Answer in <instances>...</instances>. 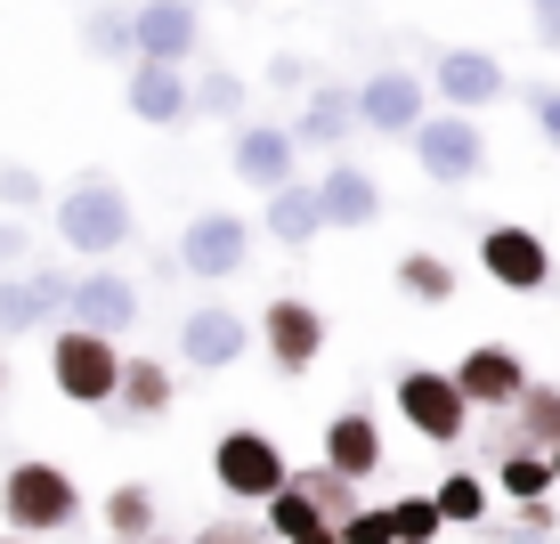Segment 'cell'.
I'll return each mask as SVG.
<instances>
[{
  "label": "cell",
  "instance_id": "6da1fadb",
  "mask_svg": "<svg viewBox=\"0 0 560 544\" xmlns=\"http://www.w3.org/2000/svg\"><path fill=\"white\" fill-rule=\"evenodd\" d=\"M49 228L66 252H82V261H114L130 236H139V211H130L122 180H106V171H82V180L66 187V196L49 204Z\"/></svg>",
  "mask_w": 560,
  "mask_h": 544
},
{
  "label": "cell",
  "instance_id": "7a4b0ae2",
  "mask_svg": "<svg viewBox=\"0 0 560 544\" xmlns=\"http://www.w3.org/2000/svg\"><path fill=\"white\" fill-rule=\"evenodd\" d=\"M0 520H9L16 536H57V529H73V520H82V488H73L66 463L25 455V463H9V472H0Z\"/></svg>",
  "mask_w": 560,
  "mask_h": 544
},
{
  "label": "cell",
  "instance_id": "3957f363",
  "mask_svg": "<svg viewBox=\"0 0 560 544\" xmlns=\"http://www.w3.org/2000/svg\"><path fill=\"white\" fill-rule=\"evenodd\" d=\"M253 244H260V228L244 220V211H196V220L179 228V252H171V268L179 277H196V285H220V277H244L253 268Z\"/></svg>",
  "mask_w": 560,
  "mask_h": 544
},
{
  "label": "cell",
  "instance_id": "277c9868",
  "mask_svg": "<svg viewBox=\"0 0 560 544\" xmlns=\"http://www.w3.org/2000/svg\"><path fill=\"white\" fill-rule=\"evenodd\" d=\"M390 398H398V423H407L422 447H463V439H471V415H479V406L463 398V382L439 374V366H407Z\"/></svg>",
  "mask_w": 560,
  "mask_h": 544
},
{
  "label": "cell",
  "instance_id": "5b68a950",
  "mask_svg": "<svg viewBox=\"0 0 560 544\" xmlns=\"http://www.w3.org/2000/svg\"><path fill=\"white\" fill-rule=\"evenodd\" d=\"M407 147H415V163H422L431 187H471L479 171H488V130H479V114H463V106L422 114Z\"/></svg>",
  "mask_w": 560,
  "mask_h": 544
},
{
  "label": "cell",
  "instance_id": "8992f818",
  "mask_svg": "<svg viewBox=\"0 0 560 544\" xmlns=\"http://www.w3.org/2000/svg\"><path fill=\"white\" fill-rule=\"evenodd\" d=\"M49 382H57V398H73V406H114V382H122V342H114V334H90V325L49 334Z\"/></svg>",
  "mask_w": 560,
  "mask_h": 544
},
{
  "label": "cell",
  "instance_id": "52a82bcc",
  "mask_svg": "<svg viewBox=\"0 0 560 544\" xmlns=\"http://www.w3.org/2000/svg\"><path fill=\"white\" fill-rule=\"evenodd\" d=\"M211 479H220L228 504L253 512V504H268L284 479H293V463H284V447L268 431H244V423H236V431H220V447H211Z\"/></svg>",
  "mask_w": 560,
  "mask_h": 544
},
{
  "label": "cell",
  "instance_id": "ba28073f",
  "mask_svg": "<svg viewBox=\"0 0 560 544\" xmlns=\"http://www.w3.org/2000/svg\"><path fill=\"white\" fill-rule=\"evenodd\" d=\"M253 334H260V349H268V366H277L284 382H301L308 366L325 358V309H317V301H301V293H277V301L260 309Z\"/></svg>",
  "mask_w": 560,
  "mask_h": 544
},
{
  "label": "cell",
  "instance_id": "9c48e42d",
  "mask_svg": "<svg viewBox=\"0 0 560 544\" xmlns=\"http://www.w3.org/2000/svg\"><path fill=\"white\" fill-rule=\"evenodd\" d=\"M422 114H431V82L407 66H382L358 82V130H374V139H415Z\"/></svg>",
  "mask_w": 560,
  "mask_h": 544
},
{
  "label": "cell",
  "instance_id": "30bf717a",
  "mask_svg": "<svg viewBox=\"0 0 560 544\" xmlns=\"http://www.w3.org/2000/svg\"><path fill=\"white\" fill-rule=\"evenodd\" d=\"M122 106L139 114L147 130H179V123H196V82H187L179 66H163V57H130Z\"/></svg>",
  "mask_w": 560,
  "mask_h": 544
},
{
  "label": "cell",
  "instance_id": "8fae6325",
  "mask_svg": "<svg viewBox=\"0 0 560 544\" xmlns=\"http://www.w3.org/2000/svg\"><path fill=\"white\" fill-rule=\"evenodd\" d=\"M479 268H488L504 293H545L552 285V244L536 236V228H520V220H495L488 236H479Z\"/></svg>",
  "mask_w": 560,
  "mask_h": 544
},
{
  "label": "cell",
  "instance_id": "7c38bea8",
  "mask_svg": "<svg viewBox=\"0 0 560 544\" xmlns=\"http://www.w3.org/2000/svg\"><path fill=\"white\" fill-rule=\"evenodd\" d=\"M431 90H439V106H463V114H479V106H495L512 90V73H504V57L495 49H471V42H455V49H439V66H431Z\"/></svg>",
  "mask_w": 560,
  "mask_h": 544
},
{
  "label": "cell",
  "instance_id": "4fadbf2b",
  "mask_svg": "<svg viewBox=\"0 0 560 544\" xmlns=\"http://www.w3.org/2000/svg\"><path fill=\"white\" fill-rule=\"evenodd\" d=\"M244 349H253V325H244V309L203 301V309H187V317H179V366H196V374H228Z\"/></svg>",
  "mask_w": 560,
  "mask_h": 544
},
{
  "label": "cell",
  "instance_id": "5bb4252c",
  "mask_svg": "<svg viewBox=\"0 0 560 544\" xmlns=\"http://www.w3.org/2000/svg\"><path fill=\"white\" fill-rule=\"evenodd\" d=\"M66 268H0V334H42L66 317Z\"/></svg>",
  "mask_w": 560,
  "mask_h": 544
},
{
  "label": "cell",
  "instance_id": "9a60e30c",
  "mask_svg": "<svg viewBox=\"0 0 560 544\" xmlns=\"http://www.w3.org/2000/svg\"><path fill=\"white\" fill-rule=\"evenodd\" d=\"M66 325H90V334H114V342H122L130 325H139V285H130L122 268H90V277H73Z\"/></svg>",
  "mask_w": 560,
  "mask_h": 544
},
{
  "label": "cell",
  "instance_id": "2e32d148",
  "mask_svg": "<svg viewBox=\"0 0 560 544\" xmlns=\"http://www.w3.org/2000/svg\"><path fill=\"white\" fill-rule=\"evenodd\" d=\"M228 163H236V180L244 187H284L293 180V163H301V139L284 123H236V147H228Z\"/></svg>",
  "mask_w": 560,
  "mask_h": 544
},
{
  "label": "cell",
  "instance_id": "e0dca14e",
  "mask_svg": "<svg viewBox=\"0 0 560 544\" xmlns=\"http://www.w3.org/2000/svg\"><path fill=\"white\" fill-rule=\"evenodd\" d=\"M284 130H293L301 147H317V154L350 147V139H358V90H341V82H308Z\"/></svg>",
  "mask_w": 560,
  "mask_h": 544
},
{
  "label": "cell",
  "instance_id": "ac0fdd59",
  "mask_svg": "<svg viewBox=\"0 0 560 544\" xmlns=\"http://www.w3.org/2000/svg\"><path fill=\"white\" fill-rule=\"evenodd\" d=\"M325 463H334V472H350L358 488H365L374 472H390V439H382L374 406H341V415L325 423Z\"/></svg>",
  "mask_w": 560,
  "mask_h": 544
},
{
  "label": "cell",
  "instance_id": "d6986e66",
  "mask_svg": "<svg viewBox=\"0 0 560 544\" xmlns=\"http://www.w3.org/2000/svg\"><path fill=\"white\" fill-rule=\"evenodd\" d=\"M455 382H463V398H471V406L504 415V406L528 391V366H520V349H504V342H479V349H463V358H455Z\"/></svg>",
  "mask_w": 560,
  "mask_h": 544
},
{
  "label": "cell",
  "instance_id": "ffe728a7",
  "mask_svg": "<svg viewBox=\"0 0 560 544\" xmlns=\"http://www.w3.org/2000/svg\"><path fill=\"white\" fill-rule=\"evenodd\" d=\"M130 33H139V57L187 66L196 42H203V16H196V0H139V9H130Z\"/></svg>",
  "mask_w": 560,
  "mask_h": 544
},
{
  "label": "cell",
  "instance_id": "44dd1931",
  "mask_svg": "<svg viewBox=\"0 0 560 544\" xmlns=\"http://www.w3.org/2000/svg\"><path fill=\"white\" fill-rule=\"evenodd\" d=\"M317 211H325V228H374L382 220V180L365 163H325Z\"/></svg>",
  "mask_w": 560,
  "mask_h": 544
},
{
  "label": "cell",
  "instance_id": "7402d4cb",
  "mask_svg": "<svg viewBox=\"0 0 560 544\" xmlns=\"http://www.w3.org/2000/svg\"><path fill=\"white\" fill-rule=\"evenodd\" d=\"M260 236H277L284 252H308L325 236V211H317V187L308 180H284V187H268V211H260Z\"/></svg>",
  "mask_w": 560,
  "mask_h": 544
},
{
  "label": "cell",
  "instance_id": "603a6c76",
  "mask_svg": "<svg viewBox=\"0 0 560 544\" xmlns=\"http://www.w3.org/2000/svg\"><path fill=\"white\" fill-rule=\"evenodd\" d=\"M171 398H179V382H171L163 358H122V382H114V415L122 423H163Z\"/></svg>",
  "mask_w": 560,
  "mask_h": 544
},
{
  "label": "cell",
  "instance_id": "cb8c5ba5",
  "mask_svg": "<svg viewBox=\"0 0 560 544\" xmlns=\"http://www.w3.org/2000/svg\"><path fill=\"white\" fill-rule=\"evenodd\" d=\"M260 520H268V529H277L284 544H341V520H334V512H317V504H308L293 479H284V488L260 504Z\"/></svg>",
  "mask_w": 560,
  "mask_h": 544
},
{
  "label": "cell",
  "instance_id": "d4e9b609",
  "mask_svg": "<svg viewBox=\"0 0 560 544\" xmlns=\"http://www.w3.org/2000/svg\"><path fill=\"white\" fill-rule=\"evenodd\" d=\"M106 529H114V544H147L163 529V504H154L147 479H122V488L106 496Z\"/></svg>",
  "mask_w": 560,
  "mask_h": 544
},
{
  "label": "cell",
  "instance_id": "484cf974",
  "mask_svg": "<svg viewBox=\"0 0 560 544\" xmlns=\"http://www.w3.org/2000/svg\"><path fill=\"white\" fill-rule=\"evenodd\" d=\"M504 415H512L520 447H552V439H560V382H536V374H528V391H520Z\"/></svg>",
  "mask_w": 560,
  "mask_h": 544
},
{
  "label": "cell",
  "instance_id": "4316f807",
  "mask_svg": "<svg viewBox=\"0 0 560 544\" xmlns=\"http://www.w3.org/2000/svg\"><path fill=\"white\" fill-rule=\"evenodd\" d=\"M398 293L422 301V309H447L455 301V261L447 252H407V261H398Z\"/></svg>",
  "mask_w": 560,
  "mask_h": 544
},
{
  "label": "cell",
  "instance_id": "83f0119b",
  "mask_svg": "<svg viewBox=\"0 0 560 544\" xmlns=\"http://www.w3.org/2000/svg\"><path fill=\"white\" fill-rule=\"evenodd\" d=\"M431 504H439V520H447V529H479V520L495 512V496H488V479H479V472H447Z\"/></svg>",
  "mask_w": 560,
  "mask_h": 544
},
{
  "label": "cell",
  "instance_id": "f1b7e54d",
  "mask_svg": "<svg viewBox=\"0 0 560 544\" xmlns=\"http://www.w3.org/2000/svg\"><path fill=\"white\" fill-rule=\"evenodd\" d=\"M293 488H301L308 504H317V512H334V520H350L358 504H365V496H358V479H350V472H334V463H301V472H293Z\"/></svg>",
  "mask_w": 560,
  "mask_h": 544
},
{
  "label": "cell",
  "instance_id": "f546056e",
  "mask_svg": "<svg viewBox=\"0 0 560 544\" xmlns=\"http://www.w3.org/2000/svg\"><path fill=\"white\" fill-rule=\"evenodd\" d=\"M495 479H504V504L552 496V463H545V447H512V455H495Z\"/></svg>",
  "mask_w": 560,
  "mask_h": 544
},
{
  "label": "cell",
  "instance_id": "4dcf8cb0",
  "mask_svg": "<svg viewBox=\"0 0 560 544\" xmlns=\"http://www.w3.org/2000/svg\"><path fill=\"white\" fill-rule=\"evenodd\" d=\"M495 544H560V512H552V496L504 504V529H495Z\"/></svg>",
  "mask_w": 560,
  "mask_h": 544
},
{
  "label": "cell",
  "instance_id": "1f68e13d",
  "mask_svg": "<svg viewBox=\"0 0 560 544\" xmlns=\"http://www.w3.org/2000/svg\"><path fill=\"white\" fill-rule=\"evenodd\" d=\"M82 49H90V57H122V66H130V57H139V33H130V16L90 9V16H82Z\"/></svg>",
  "mask_w": 560,
  "mask_h": 544
},
{
  "label": "cell",
  "instance_id": "d6a6232c",
  "mask_svg": "<svg viewBox=\"0 0 560 544\" xmlns=\"http://www.w3.org/2000/svg\"><path fill=\"white\" fill-rule=\"evenodd\" d=\"M196 114H211V123H244V73L211 66L203 82H196Z\"/></svg>",
  "mask_w": 560,
  "mask_h": 544
},
{
  "label": "cell",
  "instance_id": "836d02e7",
  "mask_svg": "<svg viewBox=\"0 0 560 544\" xmlns=\"http://www.w3.org/2000/svg\"><path fill=\"white\" fill-rule=\"evenodd\" d=\"M390 529H398V544H439L447 520H439L431 496H398V504H390Z\"/></svg>",
  "mask_w": 560,
  "mask_h": 544
},
{
  "label": "cell",
  "instance_id": "e575fe53",
  "mask_svg": "<svg viewBox=\"0 0 560 544\" xmlns=\"http://www.w3.org/2000/svg\"><path fill=\"white\" fill-rule=\"evenodd\" d=\"M0 204H9V211H42V204H49L42 171H25V163H0Z\"/></svg>",
  "mask_w": 560,
  "mask_h": 544
},
{
  "label": "cell",
  "instance_id": "d590c367",
  "mask_svg": "<svg viewBox=\"0 0 560 544\" xmlns=\"http://www.w3.org/2000/svg\"><path fill=\"white\" fill-rule=\"evenodd\" d=\"M187 544H284V536L268 529V520H203Z\"/></svg>",
  "mask_w": 560,
  "mask_h": 544
},
{
  "label": "cell",
  "instance_id": "8d00e7d4",
  "mask_svg": "<svg viewBox=\"0 0 560 544\" xmlns=\"http://www.w3.org/2000/svg\"><path fill=\"white\" fill-rule=\"evenodd\" d=\"M341 544H398V529H390V504H358V512L341 520Z\"/></svg>",
  "mask_w": 560,
  "mask_h": 544
},
{
  "label": "cell",
  "instance_id": "74e56055",
  "mask_svg": "<svg viewBox=\"0 0 560 544\" xmlns=\"http://www.w3.org/2000/svg\"><path fill=\"white\" fill-rule=\"evenodd\" d=\"M260 82H268V90H284V99H301V90L317 82V73H308V57H301V49H277V57H268V73H260Z\"/></svg>",
  "mask_w": 560,
  "mask_h": 544
},
{
  "label": "cell",
  "instance_id": "f35d334b",
  "mask_svg": "<svg viewBox=\"0 0 560 544\" xmlns=\"http://www.w3.org/2000/svg\"><path fill=\"white\" fill-rule=\"evenodd\" d=\"M528 106H536V130H545V147L560 154V82H545V90H528Z\"/></svg>",
  "mask_w": 560,
  "mask_h": 544
},
{
  "label": "cell",
  "instance_id": "ab89813d",
  "mask_svg": "<svg viewBox=\"0 0 560 544\" xmlns=\"http://www.w3.org/2000/svg\"><path fill=\"white\" fill-rule=\"evenodd\" d=\"M528 33H536V49L560 57V0H528Z\"/></svg>",
  "mask_w": 560,
  "mask_h": 544
},
{
  "label": "cell",
  "instance_id": "60d3db41",
  "mask_svg": "<svg viewBox=\"0 0 560 544\" xmlns=\"http://www.w3.org/2000/svg\"><path fill=\"white\" fill-rule=\"evenodd\" d=\"M25 261V220H0V268Z\"/></svg>",
  "mask_w": 560,
  "mask_h": 544
},
{
  "label": "cell",
  "instance_id": "b9f144b4",
  "mask_svg": "<svg viewBox=\"0 0 560 544\" xmlns=\"http://www.w3.org/2000/svg\"><path fill=\"white\" fill-rule=\"evenodd\" d=\"M545 463H552V488H560V439H552V447H545Z\"/></svg>",
  "mask_w": 560,
  "mask_h": 544
},
{
  "label": "cell",
  "instance_id": "7bdbcfd3",
  "mask_svg": "<svg viewBox=\"0 0 560 544\" xmlns=\"http://www.w3.org/2000/svg\"><path fill=\"white\" fill-rule=\"evenodd\" d=\"M0 398H9V366H0Z\"/></svg>",
  "mask_w": 560,
  "mask_h": 544
},
{
  "label": "cell",
  "instance_id": "ee69618b",
  "mask_svg": "<svg viewBox=\"0 0 560 544\" xmlns=\"http://www.w3.org/2000/svg\"><path fill=\"white\" fill-rule=\"evenodd\" d=\"M0 544H25V536H16V529H9V536H0Z\"/></svg>",
  "mask_w": 560,
  "mask_h": 544
},
{
  "label": "cell",
  "instance_id": "f6af8a7d",
  "mask_svg": "<svg viewBox=\"0 0 560 544\" xmlns=\"http://www.w3.org/2000/svg\"><path fill=\"white\" fill-rule=\"evenodd\" d=\"M196 9H211V0H196Z\"/></svg>",
  "mask_w": 560,
  "mask_h": 544
},
{
  "label": "cell",
  "instance_id": "bcb514c9",
  "mask_svg": "<svg viewBox=\"0 0 560 544\" xmlns=\"http://www.w3.org/2000/svg\"><path fill=\"white\" fill-rule=\"evenodd\" d=\"M147 544H163V536H147Z\"/></svg>",
  "mask_w": 560,
  "mask_h": 544
}]
</instances>
